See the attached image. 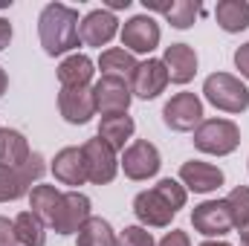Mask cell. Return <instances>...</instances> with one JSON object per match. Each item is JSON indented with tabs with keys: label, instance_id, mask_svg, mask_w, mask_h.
Returning <instances> with one entry per match:
<instances>
[{
	"label": "cell",
	"instance_id": "cell-4",
	"mask_svg": "<svg viewBox=\"0 0 249 246\" xmlns=\"http://www.w3.org/2000/svg\"><path fill=\"white\" fill-rule=\"evenodd\" d=\"M47 171V162L41 154L32 151V157L18 165V168H6L0 165V203H12V200H20L32 191V183H38Z\"/></svg>",
	"mask_w": 249,
	"mask_h": 246
},
{
	"label": "cell",
	"instance_id": "cell-24",
	"mask_svg": "<svg viewBox=\"0 0 249 246\" xmlns=\"http://www.w3.org/2000/svg\"><path fill=\"white\" fill-rule=\"evenodd\" d=\"M15 238L20 246H47V223L35 211H20L15 217Z\"/></svg>",
	"mask_w": 249,
	"mask_h": 246
},
{
	"label": "cell",
	"instance_id": "cell-28",
	"mask_svg": "<svg viewBox=\"0 0 249 246\" xmlns=\"http://www.w3.org/2000/svg\"><path fill=\"white\" fill-rule=\"evenodd\" d=\"M226 206H229V214H232V226L241 232L249 226V185H238L229 191L226 197Z\"/></svg>",
	"mask_w": 249,
	"mask_h": 246
},
{
	"label": "cell",
	"instance_id": "cell-12",
	"mask_svg": "<svg viewBox=\"0 0 249 246\" xmlns=\"http://www.w3.org/2000/svg\"><path fill=\"white\" fill-rule=\"evenodd\" d=\"M119 35V18L107 9H93L78 23V38L84 47H107Z\"/></svg>",
	"mask_w": 249,
	"mask_h": 246
},
{
	"label": "cell",
	"instance_id": "cell-19",
	"mask_svg": "<svg viewBox=\"0 0 249 246\" xmlns=\"http://www.w3.org/2000/svg\"><path fill=\"white\" fill-rule=\"evenodd\" d=\"M96 75V64L90 61V55L84 53H72L58 64V81L61 87H90Z\"/></svg>",
	"mask_w": 249,
	"mask_h": 246
},
{
	"label": "cell",
	"instance_id": "cell-7",
	"mask_svg": "<svg viewBox=\"0 0 249 246\" xmlns=\"http://www.w3.org/2000/svg\"><path fill=\"white\" fill-rule=\"evenodd\" d=\"M122 35V47L130 55H148L160 47V23L151 18V15H133L124 20V26L119 29Z\"/></svg>",
	"mask_w": 249,
	"mask_h": 246
},
{
	"label": "cell",
	"instance_id": "cell-2",
	"mask_svg": "<svg viewBox=\"0 0 249 246\" xmlns=\"http://www.w3.org/2000/svg\"><path fill=\"white\" fill-rule=\"evenodd\" d=\"M203 96L212 107H217L223 113H247L249 107L247 84L232 72H212L203 81Z\"/></svg>",
	"mask_w": 249,
	"mask_h": 246
},
{
	"label": "cell",
	"instance_id": "cell-21",
	"mask_svg": "<svg viewBox=\"0 0 249 246\" xmlns=\"http://www.w3.org/2000/svg\"><path fill=\"white\" fill-rule=\"evenodd\" d=\"M32 157V148L26 142V136L20 130L12 127H0V165L6 168H18Z\"/></svg>",
	"mask_w": 249,
	"mask_h": 246
},
{
	"label": "cell",
	"instance_id": "cell-37",
	"mask_svg": "<svg viewBox=\"0 0 249 246\" xmlns=\"http://www.w3.org/2000/svg\"><path fill=\"white\" fill-rule=\"evenodd\" d=\"M238 235H241V246H249V226L247 229H241Z\"/></svg>",
	"mask_w": 249,
	"mask_h": 246
},
{
	"label": "cell",
	"instance_id": "cell-33",
	"mask_svg": "<svg viewBox=\"0 0 249 246\" xmlns=\"http://www.w3.org/2000/svg\"><path fill=\"white\" fill-rule=\"evenodd\" d=\"M235 67L241 70V75L249 81V41H247V44H241V47L235 50Z\"/></svg>",
	"mask_w": 249,
	"mask_h": 246
},
{
	"label": "cell",
	"instance_id": "cell-29",
	"mask_svg": "<svg viewBox=\"0 0 249 246\" xmlns=\"http://www.w3.org/2000/svg\"><path fill=\"white\" fill-rule=\"evenodd\" d=\"M154 191L174 209V211H180L183 206H186V200H188V191H186V185L180 183V180H171V177H165V180H160V183L154 185Z\"/></svg>",
	"mask_w": 249,
	"mask_h": 246
},
{
	"label": "cell",
	"instance_id": "cell-30",
	"mask_svg": "<svg viewBox=\"0 0 249 246\" xmlns=\"http://www.w3.org/2000/svg\"><path fill=\"white\" fill-rule=\"evenodd\" d=\"M116 246H157V241L145 226H124L116 238Z\"/></svg>",
	"mask_w": 249,
	"mask_h": 246
},
{
	"label": "cell",
	"instance_id": "cell-34",
	"mask_svg": "<svg viewBox=\"0 0 249 246\" xmlns=\"http://www.w3.org/2000/svg\"><path fill=\"white\" fill-rule=\"evenodd\" d=\"M12 44V23L6 18H0V53Z\"/></svg>",
	"mask_w": 249,
	"mask_h": 246
},
{
	"label": "cell",
	"instance_id": "cell-15",
	"mask_svg": "<svg viewBox=\"0 0 249 246\" xmlns=\"http://www.w3.org/2000/svg\"><path fill=\"white\" fill-rule=\"evenodd\" d=\"M133 214H136V220L148 229H165V226H171V220L177 217V211L151 188V191H139L136 197H133Z\"/></svg>",
	"mask_w": 249,
	"mask_h": 246
},
{
	"label": "cell",
	"instance_id": "cell-22",
	"mask_svg": "<svg viewBox=\"0 0 249 246\" xmlns=\"http://www.w3.org/2000/svg\"><path fill=\"white\" fill-rule=\"evenodd\" d=\"M214 20L229 35L244 32L249 26V3L247 0H220L214 6Z\"/></svg>",
	"mask_w": 249,
	"mask_h": 246
},
{
	"label": "cell",
	"instance_id": "cell-23",
	"mask_svg": "<svg viewBox=\"0 0 249 246\" xmlns=\"http://www.w3.org/2000/svg\"><path fill=\"white\" fill-rule=\"evenodd\" d=\"M136 67L139 61L124 50V47H110V50H105L102 55H99V70H102V75H119V78H133V72H136Z\"/></svg>",
	"mask_w": 249,
	"mask_h": 246
},
{
	"label": "cell",
	"instance_id": "cell-32",
	"mask_svg": "<svg viewBox=\"0 0 249 246\" xmlns=\"http://www.w3.org/2000/svg\"><path fill=\"white\" fill-rule=\"evenodd\" d=\"M157 246H191V238H188V232H183V229H171Z\"/></svg>",
	"mask_w": 249,
	"mask_h": 246
},
{
	"label": "cell",
	"instance_id": "cell-1",
	"mask_svg": "<svg viewBox=\"0 0 249 246\" xmlns=\"http://www.w3.org/2000/svg\"><path fill=\"white\" fill-rule=\"evenodd\" d=\"M78 9L67 3H47L38 15V38L47 55H72V50L81 44L78 38Z\"/></svg>",
	"mask_w": 249,
	"mask_h": 246
},
{
	"label": "cell",
	"instance_id": "cell-25",
	"mask_svg": "<svg viewBox=\"0 0 249 246\" xmlns=\"http://www.w3.org/2000/svg\"><path fill=\"white\" fill-rule=\"evenodd\" d=\"M116 232H113V226L105 220V217H90L81 229H78V235H75V244L78 246H116Z\"/></svg>",
	"mask_w": 249,
	"mask_h": 246
},
{
	"label": "cell",
	"instance_id": "cell-36",
	"mask_svg": "<svg viewBox=\"0 0 249 246\" xmlns=\"http://www.w3.org/2000/svg\"><path fill=\"white\" fill-rule=\"evenodd\" d=\"M6 87H9V75H6V70L0 67V99H3V93H6Z\"/></svg>",
	"mask_w": 249,
	"mask_h": 246
},
{
	"label": "cell",
	"instance_id": "cell-31",
	"mask_svg": "<svg viewBox=\"0 0 249 246\" xmlns=\"http://www.w3.org/2000/svg\"><path fill=\"white\" fill-rule=\"evenodd\" d=\"M0 246H18L15 220H9V217H0Z\"/></svg>",
	"mask_w": 249,
	"mask_h": 246
},
{
	"label": "cell",
	"instance_id": "cell-26",
	"mask_svg": "<svg viewBox=\"0 0 249 246\" xmlns=\"http://www.w3.org/2000/svg\"><path fill=\"white\" fill-rule=\"evenodd\" d=\"M61 194L64 191H58L55 185H35L29 191V206L44 223H53V214H55V209L61 203Z\"/></svg>",
	"mask_w": 249,
	"mask_h": 246
},
{
	"label": "cell",
	"instance_id": "cell-5",
	"mask_svg": "<svg viewBox=\"0 0 249 246\" xmlns=\"http://www.w3.org/2000/svg\"><path fill=\"white\" fill-rule=\"evenodd\" d=\"M119 168L124 171L127 180L142 183V180H151V177L160 174V168H162V157H160V151H157L154 142H148V139H136V142H130V145L122 151Z\"/></svg>",
	"mask_w": 249,
	"mask_h": 246
},
{
	"label": "cell",
	"instance_id": "cell-17",
	"mask_svg": "<svg viewBox=\"0 0 249 246\" xmlns=\"http://www.w3.org/2000/svg\"><path fill=\"white\" fill-rule=\"evenodd\" d=\"M162 64L168 70V81H174V84H188L197 75V53L188 44H171V47H165Z\"/></svg>",
	"mask_w": 249,
	"mask_h": 246
},
{
	"label": "cell",
	"instance_id": "cell-3",
	"mask_svg": "<svg viewBox=\"0 0 249 246\" xmlns=\"http://www.w3.org/2000/svg\"><path fill=\"white\" fill-rule=\"evenodd\" d=\"M241 145V127L232 119H203L194 127V148L212 157H229Z\"/></svg>",
	"mask_w": 249,
	"mask_h": 246
},
{
	"label": "cell",
	"instance_id": "cell-8",
	"mask_svg": "<svg viewBox=\"0 0 249 246\" xmlns=\"http://www.w3.org/2000/svg\"><path fill=\"white\" fill-rule=\"evenodd\" d=\"M90 209H93V203H90L87 194H81V191H67V194H61V203H58V209H55L50 226H53L58 235H78V229L93 217Z\"/></svg>",
	"mask_w": 249,
	"mask_h": 246
},
{
	"label": "cell",
	"instance_id": "cell-18",
	"mask_svg": "<svg viewBox=\"0 0 249 246\" xmlns=\"http://www.w3.org/2000/svg\"><path fill=\"white\" fill-rule=\"evenodd\" d=\"M53 174L61 185H78L87 183V168H84V157H81V148H61L53 159Z\"/></svg>",
	"mask_w": 249,
	"mask_h": 246
},
{
	"label": "cell",
	"instance_id": "cell-27",
	"mask_svg": "<svg viewBox=\"0 0 249 246\" xmlns=\"http://www.w3.org/2000/svg\"><path fill=\"white\" fill-rule=\"evenodd\" d=\"M200 12H203L200 0H174L171 9L165 12V20L174 29H188V26H194V20L200 18Z\"/></svg>",
	"mask_w": 249,
	"mask_h": 246
},
{
	"label": "cell",
	"instance_id": "cell-13",
	"mask_svg": "<svg viewBox=\"0 0 249 246\" xmlns=\"http://www.w3.org/2000/svg\"><path fill=\"white\" fill-rule=\"evenodd\" d=\"M165 87H168V70H165L162 58H148V61H142L136 67L133 78H130V93H133L136 99H145V102L157 99Z\"/></svg>",
	"mask_w": 249,
	"mask_h": 246
},
{
	"label": "cell",
	"instance_id": "cell-10",
	"mask_svg": "<svg viewBox=\"0 0 249 246\" xmlns=\"http://www.w3.org/2000/svg\"><path fill=\"white\" fill-rule=\"evenodd\" d=\"M191 226H194V232H200L203 238H223V235H229V232L235 229L226 200H203L200 206H194V211H191Z\"/></svg>",
	"mask_w": 249,
	"mask_h": 246
},
{
	"label": "cell",
	"instance_id": "cell-35",
	"mask_svg": "<svg viewBox=\"0 0 249 246\" xmlns=\"http://www.w3.org/2000/svg\"><path fill=\"white\" fill-rule=\"evenodd\" d=\"M107 12H116V9H130V0H107V6H105Z\"/></svg>",
	"mask_w": 249,
	"mask_h": 246
},
{
	"label": "cell",
	"instance_id": "cell-6",
	"mask_svg": "<svg viewBox=\"0 0 249 246\" xmlns=\"http://www.w3.org/2000/svg\"><path fill=\"white\" fill-rule=\"evenodd\" d=\"M81 157H84V168H87V183L93 185H107L113 183L116 171H119V159L116 151L105 142V139H87L81 145Z\"/></svg>",
	"mask_w": 249,
	"mask_h": 246
},
{
	"label": "cell",
	"instance_id": "cell-11",
	"mask_svg": "<svg viewBox=\"0 0 249 246\" xmlns=\"http://www.w3.org/2000/svg\"><path fill=\"white\" fill-rule=\"evenodd\" d=\"M93 99H96V113L110 116V113H127L130 107V81L119 75H102L93 84Z\"/></svg>",
	"mask_w": 249,
	"mask_h": 246
},
{
	"label": "cell",
	"instance_id": "cell-20",
	"mask_svg": "<svg viewBox=\"0 0 249 246\" xmlns=\"http://www.w3.org/2000/svg\"><path fill=\"white\" fill-rule=\"evenodd\" d=\"M133 130H136V122L127 113H110V116H102L99 122V139H105L113 151H124Z\"/></svg>",
	"mask_w": 249,
	"mask_h": 246
},
{
	"label": "cell",
	"instance_id": "cell-38",
	"mask_svg": "<svg viewBox=\"0 0 249 246\" xmlns=\"http://www.w3.org/2000/svg\"><path fill=\"white\" fill-rule=\"evenodd\" d=\"M200 246H232V244H226V241H203Z\"/></svg>",
	"mask_w": 249,
	"mask_h": 246
},
{
	"label": "cell",
	"instance_id": "cell-16",
	"mask_svg": "<svg viewBox=\"0 0 249 246\" xmlns=\"http://www.w3.org/2000/svg\"><path fill=\"white\" fill-rule=\"evenodd\" d=\"M223 180H226V174L212 162L188 159V162L180 165V183L194 194H212V191H217L223 185Z\"/></svg>",
	"mask_w": 249,
	"mask_h": 246
},
{
	"label": "cell",
	"instance_id": "cell-9",
	"mask_svg": "<svg viewBox=\"0 0 249 246\" xmlns=\"http://www.w3.org/2000/svg\"><path fill=\"white\" fill-rule=\"evenodd\" d=\"M162 122L177 133H188L203 122V102L197 93H174L162 107Z\"/></svg>",
	"mask_w": 249,
	"mask_h": 246
},
{
	"label": "cell",
	"instance_id": "cell-14",
	"mask_svg": "<svg viewBox=\"0 0 249 246\" xmlns=\"http://www.w3.org/2000/svg\"><path fill=\"white\" fill-rule=\"evenodd\" d=\"M58 110H61L64 122L87 124L96 116L93 87H61V93H58Z\"/></svg>",
	"mask_w": 249,
	"mask_h": 246
}]
</instances>
